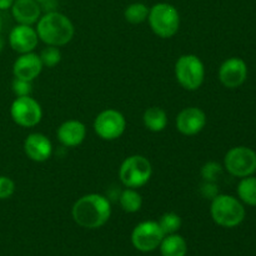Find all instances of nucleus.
<instances>
[{
	"mask_svg": "<svg viewBox=\"0 0 256 256\" xmlns=\"http://www.w3.org/2000/svg\"><path fill=\"white\" fill-rule=\"evenodd\" d=\"M112 215V204L105 195L92 194L82 195L74 202L72 208V216L79 226L85 229H99L104 226Z\"/></svg>",
	"mask_w": 256,
	"mask_h": 256,
	"instance_id": "obj_1",
	"label": "nucleus"
},
{
	"mask_svg": "<svg viewBox=\"0 0 256 256\" xmlns=\"http://www.w3.org/2000/svg\"><path fill=\"white\" fill-rule=\"evenodd\" d=\"M39 40L52 46H64L69 44L75 34L74 24L62 12H50L40 16L36 22Z\"/></svg>",
	"mask_w": 256,
	"mask_h": 256,
	"instance_id": "obj_2",
	"label": "nucleus"
},
{
	"mask_svg": "<svg viewBox=\"0 0 256 256\" xmlns=\"http://www.w3.org/2000/svg\"><path fill=\"white\" fill-rule=\"evenodd\" d=\"M244 204L238 198L228 194H219L212 200L210 215L216 225L222 228H236L245 219Z\"/></svg>",
	"mask_w": 256,
	"mask_h": 256,
	"instance_id": "obj_3",
	"label": "nucleus"
},
{
	"mask_svg": "<svg viewBox=\"0 0 256 256\" xmlns=\"http://www.w3.org/2000/svg\"><path fill=\"white\" fill-rule=\"evenodd\" d=\"M148 22L155 35L162 39H169L179 32L180 14L174 5L158 2L149 9Z\"/></svg>",
	"mask_w": 256,
	"mask_h": 256,
	"instance_id": "obj_4",
	"label": "nucleus"
},
{
	"mask_svg": "<svg viewBox=\"0 0 256 256\" xmlns=\"http://www.w3.org/2000/svg\"><path fill=\"white\" fill-rule=\"evenodd\" d=\"M175 78L182 88L195 92L205 80V65L195 54H184L175 62Z\"/></svg>",
	"mask_w": 256,
	"mask_h": 256,
	"instance_id": "obj_5",
	"label": "nucleus"
},
{
	"mask_svg": "<svg viewBox=\"0 0 256 256\" xmlns=\"http://www.w3.org/2000/svg\"><path fill=\"white\" fill-rule=\"evenodd\" d=\"M152 175V162L144 155H130L119 168V179L125 188H142L149 182Z\"/></svg>",
	"mask_w": 256,
	"mask_h": 256,
	"instance_id": "obj_6",
	"label": "nucleus"
},
{
	"mask_svg": "<svg viewBox=\"0 0 256 256\" xmlns=\"http://www.w3.org/2000/svg\"><path fill=\"white\" fill-rule=\"evenodd\" d=\"M224 168L235 178H246L256 172V152L248 146L232 148L225 154Z\"/></svg>",
	"mask_w": 256,
	"mask_h": 256,
	"instance_id": "obj_7",
	"label": "nucleus"
},
{
	"mask_svg": "<svg viewBox=\"0 0 256 256\" xmlns=\"http://www.w3.org/2000/svg\"><path fill=\"white\" fill-rule=\"evenodd\" d=\"M94 132L100 139L112 142L122 136L126 129V119L115 109L102 110L94 120Z\"/></svg>",
	"mask_w": 256,
	"mask_h": 256,
	"instance_id": "obj_8",
	"label": "nucleus"
},
{
	"mask_svg": "<svg viewBox=\"0 0 256 256\" xmlns=\"http://www.w3.org/2000/svg\"><path fill=\"white\" fill-rule=\"evenodd\" d=\"M10 116H12V122L19 126L34 128L42 119V105L30 95L18 96L12 102Z\"/></svg>",
	"mask_w": 256,
	"mask_h": 256,
	"instance_id": "obj_9",
	"label": "nucleus"
},
{
	"mask_svg": "<svg viewBox=\"0 0 256 256\" xmlns=\"http://www.w3.org/2000/svg\"><path fill=\"white\" fill-rule=\"evenodd\" d=\"M164 232L159 222L154 220L142 222L134 228L132 232V244L136 250L142 252H154L160 246L164 239Z\"/></svg>",
	"mask_w": 256,
	"mask_h": 256,
	"instance_id": "obj_10",
	"label": "nucleus"
},
{
	"mask_svg": "<svg viewBox=\"0 0 256 256\" xmlns=\"http://www.w3.org/2000/svg\"><path fill=\"white\" fill-rule=\"evenodd\" d=\"M220 82L228 89L242 86L248 78V65L240 58H229L220 65L218 72Z\"/></svg>",
	"mask_w": 256,
	"mask_h": 256,
	"instance_id": "obj_11",
	"label": "nucleus"
},
{
	"mask_svg": "<svg viewBox=\"0 0 256 256\" xmlns=\"http://www.w3.org/2000/svg\"><path fill=\"white\" fill-rule=\"evenodd\" d=\"M178 132L185 136H195L204 130L206 125V114L204 110L196 106L182 109L175 120Z\"/></svg>",
	"mask_w": 256,
	"mask_h": 256,
	"instance_id": "obj_12",
	"label": "nucleus"
},
{
	"mask_svg": "<svg viewBox=\"0 0 256 256\" xmlns=\"http://www.w3.org/2000/svg\"><path fill=\"white\" fill-rule=\"evenodd\" d=\"M39 42V36L32 25L18 24L9 34V45L14 52L19 54L34 52Z\"/></svg>",
	"mask_w": 256,
	"mask_h": 256,
	"instance_id": "obj_13",
	"label": "nucleus"
},
{
	"mask_svg": "<svg viewBox=\"0 0 256 256\" xmlns=\"http://www.w3.org/2000/svg\"><path fill=\"white\" fill-rule=\"evenodd\" d=\"M24 152L35 162H44L52 154V144L48 136L42 132H32L24 140Z\"/></svg>",
	"mask_w": 256,
	"mask_h": 256,
	"instance_id": "obj_14",
	"label": "nucleus"
},
{
	"mask_svg": "<svg viewBox=\"0 0 256 256\" xmlns=\"http://www.w3.org/2000/svg\"><path fill=\"white\" fill-rule=\"evenodd\" d=\"M44 65H42L40 56L35 52H25L20 54V56L12 64V75L18 79L32 82L36 79L42 74Z\"/></svg>",
	"mask_w": 256,
	"mask_h": 256,
	"instance_id": "obj_15",
	"label": "nucleus"
},
{
	"mask_svg": "<svg viewBox=\"0 0 256 256\" xmlns=\"http://www.w3.org/2000/svg\"><path fill=\"white\" fill-rule=\"evenodd\" d=\"M56 138L62 146H79L86 138V126L79 120H66L58 128Z\"/></svg>",
	"mask_w": 256,
	"mask_h": 256,
	"instance_id": "obj_16",
	"label": "nucleus"
},
{
	"mask_svg": "<svg viewBox=\"0 0 256 256\" xmlns=\"http://www.w3.org/2000/svg\"><path fill=\"white\" fill-rule=\"evenodd\" d=\"M10 9L18 24H36L42 16V8L35 0H14Z\"/></svg>",
	"mask_w": 256,
	"mask_h": 256,
	"instance_id": "obj_17",
	"label": "nucleus"
},
{
	"mask_svg": "<svg viewBox=\"0 0 256 256\" xmlns=\"http://www.w3.org/2000/svg\"><path fill=\"white\" fill-rule=\"evenodd\" d=\"M142 122L145 128L152 132H160L166 128L168 114L162 108L150 106L142 115Z\"/></svg>",
	"mask_w": 256,
	"mask_h": 256,
	"instance_id": "obj_18",
	"label": "nucleus"
},
{
	"mask_svg": "<svg viewBox=\"0 0 256 256\" xmlns=\"http://www.w3.org/2000/svg\"><path fill=\"white\" fill-rule=\"evenodd\" d=\"M160 252L162 256H185L188 252V244L182 235H165L160 242Z\"/></svg>",
	"mask_w": 256,
	"mask_h": 256,
	"instance_id": "obj_19",
	"label": "nucleus"
},
{
	"mask_svg": "<svg viewBox=\"0 0 256 256\" xmlns=\"http://www.w3.org/2000/svg\"><path fill=\"white\" fill-rule=\"evenodd\" d=\"M238 199L249 206H256V178L246 176L240 179L238 184Z\"/></svg>",
	"mask_w": 256,
	"mask_h": 256,
	"instance_id": "obj_20",
	"label": "nucleus"
},
{
	"mask_svg": "<svg viewBox=\"0 0 256 256\" xmlns=\"http://www.w3.org/2000/svg\"><path fill=\"white\" fill-rule=\"evenodd\" d=\"M119 204L125 212L134 214V212H138L142 209V198L139 194V192H138V189L126 188L120 194Z\"/></svg>",
	"mask_w": 256,
	"mask_h": 256,
	"instance_id": "obj_21",
	"label": "nucleus"
},
{
	"mask_svg": "<svg viewBox=\"0 0 256 256\" xmlns=\"http://www.w3.org/2000/svg\"><path fill=\"white\" fill-rule=\"evenodd\" d=\"M149 9L150 8H148L144 2H132L125 8L124 18L130 24H142L148 20Z\"/></svg>",
	"mask_w": 256,
	"mask_h": 256,
	"instance_id": "obj_22",
	"label": "nucleus"
},
{
	"mask_svg": "<svg viewBox=\"0 0 256 256\" xmlns=\"http://www.w3.org/2000/svg\"><path fill=\"white\" fill-rule=\"evenodd\" d=\"M158 222H159L164 235L176 234L182 228V218L176 212H165Z\"/></svg>",
	"mask_w": 256,
	"mask_h": 256,
	"instance_id": "obj_23",
	"label": "nucleus"
},
{
	"mask_svg": "<svg viewBox=\"0 0 256 256\" xmlns=\"http://www.w3.org/2000/svg\"><path fill=\"white\" fill-rule=\"evenodd\" d=\"M39 56L44 68H54L62 62L60 49L58 46H52V45H46V48L42 50Z\"/></svg>",
	"mask_w": 256,
	"mask_h": 256,
	"instance_id": "obj_24",
	"label": "nucleus"
},
{
	"mask_svg": "<svg viewBox=\"0 0 256 256\" xmlns=\"http://www.w3.org/2000/svg\"><path fill=\"white\" fill-rule=\"evenodd\" d=\"M200 174L204 182H218L222 175V165L218 162H208L202 166Z\"/></svg>",
	"mask_w": 256,
	"mask_h": 256,
	"instance_id": "obj_25",
	"label": "nucleus"
},
{
	"mask_svg": "<svg viewBox=\"0 0 256 256\" xmlns=\"http://www.w3.org/2000/svg\"><path fill=\"white\" fill-rule=\"evenodd\" d=\"M12 90L15 94V96H28V95L32 94V82H28V80L18 79L14 78L12 82Z\"/></svg>",
	"mask_w": 256,
	"mask_h": 256,
	"instance_id": "obj_26",
	"label": "nucleus"
},
{
	"mask_svg": "<svg viewBox=\"0 0 256 256\" xmlns=\"http://www.w3.org/2000/svg\"><path fill=\"white\" fill-rule=\"evenodd\" d=\"M15 192V182L10 178L0 176V200H6Z\"/></svg>",
	"mask_w": 256,
	"mask_h": 256,
	"instance_id": "obj_27",
	"label": "nucleus"
},
{
	"mask_svg": "<svg viewBox=\"0 0 256 256\" xmlns=\"http://www.w3.org/2000/svg\"><path fill=\"white\" fill-rule=\"evenodd\" d=\"M200 194L205 199L212 200L215 196H218L220 194L219 185H218V182H202V184L200 185Z\"/></svg>",
	"mask_w": 256,
	"mask_h": 256,
	"instance_id": "obj_28",
	"label": "nucleus"
},
{
	"mask_svg": "<svg viewBox=\"0 0 256 256\" xmlns=\"http://www.w3.org/2000/svg\"><path fill=\"white\" fill-rule=\"evenodd\" d=\"M40 8H42V12H56L58 2L56 0H48V2L40 4Z\"/></svg>",
	"mask_w": 256,
	"mask_h": 256,
	"instance_id": "obj_29",
	"label": "nucleus"
},
{
	"mask_svg": "<svg viewBox=\"0 0 256 256\" xmlns=\"http://www.w3.org/2000/svg\"><path fill=\"white\" fill-rule=\"evenodd\" d=\"M14 0H0V10H8L12 8Z\"/></svg>",
	"mask_w": 256,
	"mask_h": 256,
	"instance_id": "obj_30",
	"label": "nucleus"
},
{
	"mask_svg": "<svg viewBox=\"0 0 256 256\" xmlns=\"http://www.w3.org/2000/svg\"><path fill=\"white\" fill-rule=\"evenodd\" d=\"M4 45H5V42H4V39H2V38L0 36V52H2V50H4Z\"/></svg>",
	"mask_w": 256,
	"mask_h": 256,
	"instance_id": "obj_31",
	"label": "nucleus"
},
{
	"mask_svg": "<svg viewBox=\"0 0 256 256\" xmlns=\"http://www.w3.org/2000/svg\"><path fill=\"white\" fill-rule=\"evenodd\" d=\"M35 2H39V5H40V4H42V2H48V0H35Z\"/></svg>",
	"mask_w": 256,
	"mask_h": 256,
	"instance_id": "obj_32",
	"label": "nucleus"
},
{
	"mask_svg": "<svg viewBox=\"0 0 256 256\" xmlns=\"http://www.w3.org/2000/svg\"><path fill=\"white\" fill-rule=\"evenodd\" d=\"M2 19H0V34H2Z\"/></svg>",
	"mask_w": 256,
	"mask_h": 256,
	"instance_id": "obj_33",
	"label": "nucleus"
}]
</instances>
